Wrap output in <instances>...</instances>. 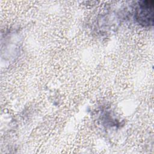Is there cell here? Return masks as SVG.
Returning a JSON list of instances; mask_svg holds the SVG:
<instances>
[{
	"label": "cell",
	"instance_id": "6da1fadb",
	"mask_svg": "<svg viewBox=\"0 0 154 154\" xmlns=\"http://www.w3.org/2000/svg\"><path fill=\"white\" fill-rule=\"evenodd\" d=\"M154 2L153 0L140 1L135 11V18L141 25L150 26L153 23Z\"/></svg>",
	"mask_w": 154,
	"mask_h": 154
}]
</instances>
